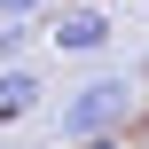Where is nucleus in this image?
<instances>
[{
	"mask_svg": "<svg viewBox=\"0 0 149 149\" xmlns=\"http://www.w3.org/2000/svg\"><path fill=\"white\" fill-rule=\"evenodd\" d=\"M71 149H126V134H94V141H71Z\"/></svg>",
	"mask_w": 149,
	"mask_h": 149,
	"instance_id": "6",
	"label": "nucleus"
},
{
	"mask_svg": "<svg viewBox=\"0 0 149 149\" xmlns=\"http://www.w3.org/2000/svg\"><path fill=\"white\" fill-rule=\"evenodd\" d=\"M39 8H63V0H0V24H31Z\"/></svg>",
	"mask_w": 149,
	"mask_h": 149,
	"instance_id": "5",
	"label": "nucleus"
},
{
	"mask_svg": "<svg viewBox=\"0 0 149 149\" xmlns=\"http://www.w3.org/2000/svg\"><path fill=\"white\" fill-rule=\"evenodd\" d=\"M39 94H47V86H39V71H31V63H0V126L31 118V110H39Z\"/></svg>",
	"mask_w": 149,
	"mask_h": 149,
	"instance_id": "3",
	"label": "nucleus"
},
{
	"mask_svg": "<svg viewBox=\"0 0 149 149\" xmlns=\"http://www.w3.org/2000/svg\"><path fill=\"white\" fill-rule=\"evenodd\" d=\"M47 39H55L63 55H102V47H110V16L86 8V0H63L55 24H47Z\"/></svg>",
	"mask_w": 149,
	"mask_h": 149,
	"instance_id": "2",
	"label": "nucleus"
},
{
	"mask_svg": "<svg viewBox=\"0 0 149 149\" xmlns=\"http://www.w3.org/2000/svg\"><path fill=\"white\" fill-rule=\"evenodd\" d=\"M31 39H39V24H0V63H24Z\"/></svg>",
	"mask_w": 149,
	"mask_h": 149,
	"instance_id": "4",
	"label": "nucleus"
},
{
	"mask_svg": "<svg viewBox=\"0 0 149 149\" xmlns=\"http://www.w3.org/2000/svg\"><path fill=\"white\" fill-rule=\"evenodd\" d=\"M126 118H134V79H94V86L63 94V141L126 134Z\"/></svg>",
	"mask_w": 149,
	"mask_h": 149,
	"instance_id": "1",
	"label": "nucleus"
}]
</instances>
